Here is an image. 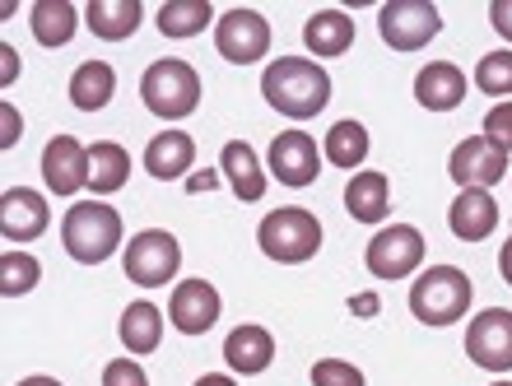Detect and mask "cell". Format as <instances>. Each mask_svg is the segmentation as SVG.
Here are the masks:
<instances>
[{
    "instance_id": "obj_41",
    "label": "cell",
    "mask_w": 512,
    "mask_h": 386,
    "mask_svg": "<svg viewBox=\"0 0 512 386\" xmlns=\"http://www.w3.org/2000/svg\"><path fill=\"white\" fill-rule=\"evenodd\" d=\"M191 386H238V382H233L229 373H205V377H196Z\"/></svg>"
},
{
    "instance_id": "obj_39",
    "label": "cell",
    "mask_w": 512,
    "mask_h": 386,
    "mask_svg": "<svg viewBox=\"0 0 512 386\" xmlns=\"http://www.w3.org/2000/svg\"><path fill=\"white\" fill-rule=\"evenodd\" d=\"M499 275H503V284L512 289V233H508V242L499 247Z\"/></svg>"
},
{
    "instance_id": "obj_42",
    "label": "cell",
    "mask_w": 512,
    "mask_h": 386,
    "mask_svg": "<svg viewBox=\"0 0 512 386\" xmlns=\"http://www.w3.org/2000/svg\"><path fill=\"white\" fill-rule=\"evenodd\" d=\"M14 386H61V382L47 377V373H33V377H24V382H14Z\"/></svg>"
},
{
    "instance_id": "obj_18",
    "label": "cell",
    "mask_w": 512,
    "mask_h": 386,
    "mask_svg": "<svg viewBox=\"0 0 512 386\" xmlns=\"http://www.w3.org/2000/svg\"><path fill=\"white\" fill-rule=\"evenodd\" d=\"M447 224H452V238L485 242L499 228V200H494V191H457L452 210H447Z\"/></svg>"
},
{
    "instance_id": "obj_12",
    "label": "cell",
    "mask_w": 512,
    "mask_h": 386,
    "mask_svg": "<svg viewBox=\"0 0 512 386\" xmlns=\"http://www.w3.org/2000/svg\"><path fill=\"white\" fill-rule=\"evenodd\" d=\"M266 173L275 177L280 187H312L317 173H322V145H317L308 131H280L270 140Z\"/></svg>"
},
{
    "instance_id": "obj_38",
    "label": "cell",
    "mask_w": 512,
    "mask_h": 386,
    "mask_svg": "<svg viewBox=\"0 0 512 386\" xmlns=\"http://www.w3.org/2000/svg\"><path fill=\"white\" fill-rule=\"evenodd\" d=\"M0 70H5V75H0V84L10 89V84L19 80V56H14V47H10V42L0 47Z\"/></svg>"
},
{
    "instance_id": "obj_14",
    "label": "cell",
    "mask_w": 512,
    "mask_h": 386,
    "mask_svg": "<svg viewBox=\"0 0 512 386\" xmlns=\"http://www.w3.org/2000/svg\"><path fill=\"white\" fill-rule=\"evenodd\" d=\"M219 307L224 303L210 280H182L173 284V298H168V321L182 335H205L219 321Z\"/></svg>"
},
{
    "instance_id": "obj_31",
    "label": "cell",
    "mask_w": 512,
    "mask_h": 386,
    "mask_svg": "<svg viewBox=\"0 0 512 386\" xmlns=\"http://www.w3.org/2000/svg\"><path fill=\"white\" fill-rule=\"evenodd\" d=\"M475 89L499 103H512V47H499V52H485L480 66H475Z\"/></svg>"
},
{
    "instance_id": "obj_2",
    "label": "cell",
    "mask_w": 512,
    "mask_h": 386,
    "mask_svg": "<svg viewBox=\"0 0 512 386\" xmlns=\"http://www.w3.org/2000/svg\"><path fill=\"white\" fill-rule=\"evenodd\" d=\"M322 219L303 205H280V210H270L261 224H256V247L266 261L275 266H303L312 256L322 252Z\"/></svg>"
},
{
    "instance_id": "obj_36",
    "label": "cell",
    "mask_w": 512,
    "mask_h": 386,
    "mask_svg": "<svg viewBox=\"0 0 512 386\" xmlns=\"http://www.w3.org/2000/svg\"><path fill=\"white\" fill-rule=\"evenodd\" d=\"M0 117H5V135H0V149H14V140H19V107H14V103H0Z\"/></svg>"
},
{
    "instance_id": "obj_34",
    "label": "cell",
    "mask_w": 512,
    "mask_h": 386,
    "mask_svg": "<svg viewBox=\"0 0 512 386\" xmlns=\"http://www.w3.org/2000/svg\"><path fill=\"white\" fill-rule=\"evenodd\" d=\"M103 386H149L145 368H140V359H112L108 368H103Z\"/></svg>"
},
{
    "instance_id": "obj_32",
    "label": "cell",
    "mask_w": 512,
    "mask_h": 386,
    "mask_svg": "<svg viewBox=\"0 0 512 386\" xmlns=\"http://www.w3.org/2000/svg\"><path fill=\"white\" fill-rule=\"evenodd\" d=\"M312 386H368V377L350 359H317L312 363Z\"/></svg>"
},
{
    "instance_id": "obj_22",
    "label": "cell",
    "mask_w": 512,
    "mask_h": 386,
    "mask_svg": "<svg viewBox=\"0 0 512 386\" xmlns=\"http://www.w3.org/2000/svg\"><path fill=\"white\" fill-rule=\"evenodd\" d=\"M84 24L94 28V38L103 42H126L135 28L145 24V5L140 0H89Z\"/></svg>"
},
{
    "instance_id": "obj_7",
    "label": "cell",
    "mask_w": 512,
    "mask_h": 386,
    "mask_svg": "<svg viewBox=\"0 0 512 386\" xmlns=\"http://www.w3.org/2000/svg\"><path fill=\"white\" fill-rule=\"evenodd\" d=\"M378 33L391 52H419L443 33V14L433 0H387L378 14Z\"/></svg>"
},
{
    "instance_id": "obj_44",
    "label": "cell",
    "mask_w": 512,
    "mask_h": 386,
    "mask_svg": "<svg viewBox=\"0 0 512 386\" xmlns=\"http://www.w3.org/2000/svg\"><path fill=\"white\" fill-rule=\"evenodd\" d=\"M508 182H512V173H508ZM508 191H512V187H508Z\"/></svg>"
},
{
    "instance_id": "obj_27",
    "label": "cell",
    "mask_w": 512,
    "mask_h": 386,
    "mask_svg": "<svg viewBox=\"0 0 512 386\" xmlns=\"http://www.w3.org/2000/svg\"><path fill=\"white\" fill-rule=\"evenodd\" d=\"M219 163H224V177H229V187H233L238 200H261L266 196V168H261V159L252 154L247 140H229Z\"/></svg>"
},
{
    "instance_id": "obj_11",
    "label": "cell",
    "mask_w": 512,
    "mask_h": 386,
    "mask_svg": "<svg viewBox=\"0 0 512 386\" xmlns=\"http://www.w3.org/2000/svg\"><path fill=\"white\" fill-rule=\"evenodd\" d=\"M89 177H94V154L89 145H80L75 135H52L47 149H42V182L52 196H80L89 191Z\"/></svg>"
},
{
    "instance_id": "obj_5",
    "label": "cell",
    "mask_w": 512,
    "mask_h": 386,
    "mask_svg": "<svg viewBox=\"0 0 512 386\" xmlns=\"http://www.w3.org/2000/svg\"><path fill=\"white\" fill-rule=\"evenodd\" d=\"M140 98H145V107L154 117L173 126V121L191 117V112L201 107V75H196V66H187V61L163 56V61H154V66L145 70Z\"/></svg>"
},
{
    "instance_id": "obj_6",
    "label": "cell",
    "mask_w": 512,
    "mask_h": 386,
    "mask_svg": "<svg viewBox=\"0 0 512 386\" xmlns=\"http://www.w3.org/2000/svg\"><path fill=\"white\" fill-rule=\"evenodd\" d=\"M122 270L135 289H163L182 270V242L163 228H140L122 252Z\"/></svg>"
},
{
    "instance_id": "obj_33",
    "label": "cell",
    "mask_w": 512,
    "mask_h": 386,
    "mask_svg": "<svg viewBox=\"0 0 512 386\" xmlns=\"http://www.w3.org/2000/svg\"><path fill=\"white\" fill-rule=\"evenodd\" d=\"M489 145H499L503 154H512V103H494L485 112V131H480Z\"/></svg>"
},
{
    "instance_id": "obj_37",
    "label": "cell",
    "mask_w": 512,
    "mask_h": 386,
    "mask_svg": "<svg viewBox=\"0 0 512 386\" xmlns=\"http://www.w3.org/2000/svg\"><path fill=\"white\" fill-rule=\"evenodd\" d=\"M215 187H219V173H215V168H196V173L187 177V191H191V196H201V191H215Z\"/></svg>"
},
{
    "instance_id": "obj_30",
    "label": "cell",
    "mask_w": 512,
    "mask_h": 386,
    "mask_svg": "<svg viewBox=\"0 0 512 386\" xmlns=\"http://www.w3.org/2000/svg\"><path fill=\"white\" fill-rule=\"evenodd\" d=\"M38 284H42L38 256L19 252V247H10V252L0 256V293H5V298H24V293H33Z\"/></svg>"
},
{
    "instance_id": "obj_29",
    "label": "cell",
    "mask_w": 512,
    "mask_h": 386,
    "mask_svg": "<svg viewBox=\"0 0 512 386\" xmlns=\"http://www.w3.org/2000/svg\"><path fill=\"white\" fill-rule=\"evenodd\" d=\"M89 154H94V177H89L94 200L112 196V191H122L126 177H131V154H126L117 140H98V145H89Z\"/></svg>"
},
{
    "instance_id": "obj_24",
    "label": "cell",
    "mask_w": 512,
    "mask_h": 386,
    "mask_svg": "<svg viewBox=\"0 0 512 386\" xmlns=\"http://www.w3.org/2000/svg\"><path fill=\"white\" fill-rule=\"evenodd\" d=\"M117 335H122V345L131 359H145V354H154V349L163 345V312L154 303H145V298H135L122 312Z\"/></svg>"
},
{
    "instance_id": "obj_28",
    "label": "cell",
    "mask_w": 512,
    "mask_h": 386,
    "mask_svg": "<svg viewBox=\"0 0 512 386\" xmlns=\"http://www.w3.org/2000/svg\"><path fill=\"white\" fill-rule=\"evenodd\" d=\"M210 19H215L210 0H163L159 14H154L163 38H196L210 28Z\"/></svg>"
},
{
    "instance_id": "obj_8",
    "label": "cell",
    "mask_w": 512,
    "mask_h": 386,
    "mask_svg": "<svg viewBox=\"0 0 512 386\" xmlns=\"http://www.w3.org/2000/svg\"><path fill=\"white\" fill-rule=\"evenodd\" d=\"M364 266L373 270V280H410L424 266V233L415 224L378 228L364 252Z\"/></svg>"
},
{
    "instance_id": "obj_40",
    "label": "cell",
    "mask_w": 512,
    "mask_h": 386,
    "mask_svg": "<svg viewBox=\"0 0 512 386\" xmlns=\"http://www.w3.org/2000/svg\"><path fill=\"white\" fill-rule=\"evenodd\" d=\"M350 312H364V317H373V312H378V298H373V293H354V298H350Z\"/></svg>"
},
{
    "instance_id": "obj_10",
    "label": "cell",
    "mask_w": 512,
    "mask_h": 386,
    "mask_svg": "<svg viewBox=\"0 0 512 386\" xmlns=\"http://www.w3.org/2000/svg\"><path fill=\"white\" fill-rule=\"evenodd\" d=\"M466 354L485 373H512V312L508 307H480L466 326Z\"/></svg>"
},
{
    "instance_id": "obj_26",
    "label": "cell",
    "mask_w": 512,
    "mask_h": 386,
    "mask_svg": "<svg viewBox=\"0 0 512 386\" xmlns=\"http://www.w3.org/2000/svg\"><path fill=\"white\" fill-rule=\"evenodd\" d=\"M70 103L80 107V112H103L117 94V70L108 61H84L75 75H70Z\"/></svg>"
},
{
    "instance_id": "obj_9",
    "label": "cell",
    "mask_w": 512,
    "mask_h": 386,
    "mask_svg": "<svg viewBox=\"0 0 512 386\" xmlns=\"http://www.w3.org/2000/svg\"><path fill=\"white\" fill-rule=\"evenodd\" d=\"M215 52L229 66H256L270 52V19L261 10H224L215 19Z\"/></svg>"
},
{
    "instance_id": "obj_20",
    "label": "cell",
    "mask_w": 512,
    "mask_h": 386,
    "mask_svg": "<svg viewBox=\"0 0 512 386\" xmlns=\"http://www.w3.org/2000/svg\"><path fill=\"white\" fill-rule=\"evenodd\" d=\"M345 210H350L354 224H382V219L391 214V182H387V173H373V168L354 173L350 182H345Z\"/></svg>"
},
{
    "instance_id": "obj_25",
    "label": "cell",
    "mask_w": 512,
    "mask_h": 386,
    "mask_svg": "<svg viewBox=\"0 0 512 386\" xmlns=\"http://www.w3.org/2000/svg\"><path fill=\"white\" fill-rule=\"evenodd\" d=\"M322 154L331 168H345V173H364V159H368V126L364 121H336L322 140Z\"/></svg>"
},
{
    "instance_id": "obj_23",
    "label": "cell",
    "mask_w": 512,
    "mask_h": 386,
    "mask_svg": "<svg viewBox=\"0 0 512 386\" xmlns=\"http://www.w3.org/2000/svg\"><path fill=\"white\" fill-rule=\"evenodd\" d=\"M28 28H33V38H38L47 52H56V47L75 42L80 10H75L70 0H33V10H28Z\"/></svg>"
},
{
    "instance_id": "obj_3",
    "label": "cell",
    "mask_w": 512,
    "mask_h": 386,
    "mask_svg": "<svg viewBox=\"0 0 512 386\" xmlns=\"http://www.w3.org/2000/svg\"><path fill=\"white\" fill-rule=\"evenodd\" d=\"M61 242H66L70 261L103 266L122 247V214L112 210L108 200H75L61 219Z\"/></svg>"
},
{
    "instance_id": "obj_15",
    "label": "cell",
    "mask_w": 512,
    "mask_h": 386,
    "mask_svg": "<svg viewBox=\"0 0 512 386\" xmlns=\"http://www.w3.org/2000/svg\"><path fill=\"white\" fill-rule=\"evenodd\" d=\"M47 224H52V210H47V196H42V191L10 187L5 196H0V233H5L10 247L42 238Z\"/></svg>"
},
{
    "instance_id": "obj_1",
    "label": "cell",
    "mask_w": 512,
    "mask_h": 386,
    "mask_svg": "<svg viewBox=\"0 0 512 386\" xmlns=\"http://www.w3.org/2000/svg\"><path fill=\"white\" fill-rule=\"evenodd\" d=\"M261 98L280 117L312 121V117H322L326 103H331V75L312 56H280L261 75Z\"/></svg>"
},
{
    "instance_id": "obj_45",
    "label": "cell",
    "mask_w": 512,
    "mask_h": 386,
    "mask_svg": "<svg viewBox=\"0 0 512 386\" xmlns=\"http://www.w3.org/2000/svg\"><path fill=\"white\" fill-rule=\"evenodd\" d=\"M508 224H512V219H508Z\"/></svg>"
},
{
    "instance_id": "obj_16",
    "label": "cell",
    "mask_w": 512,
    "mask_h": 386,
    "mask_svg": "<svg viewBox=\"0 0 512 386\" xmlns=\"http://www.w3.org/2000/svg\"><path fill=\"white\" fill-rule=\"evenodd\" d=\"M145 173L154 182H182V177H191L196 173V140L187 131H177V126L159 131L145 145Z\"/></svg>"
},
{
    "instance_id": "obj_21",
    "label": "cell",
    "mask_w": 512,
    "mask_h": 386,
    "mask_svg": "<svg viewBox=\"0 0 512 386\" xmlns=\"http://www.w3.org/2000/svg\"><path fill=\"white\" fill-rule=\"evenodd\" d=\"M303 42H308V52L317 61H336L354 47V19L345 10H317L303 24Z\"/></svg>"
},
{
    "instance_id": "obj_13",
    "label": "cell",
    "mask_w": 512,
    "mask_h": 386,
    "mask_svg": "<svg viewBox=\"0 0 512 386\" xmlns=\"http://www.w3.org/2000/svg\"><path fill=\"white\" fill-rule=\"evenodd\" d=\"M447 177H452L461 191H489L508 177V154H503L499 145H489L485 135H466V140L452 149V159H447Z\"/></svg>"
},
{
    "instance_id": "obj_4",
    "label": "cell",
    "mask_w": 512,
    "mask_h": 386,
    "mask_svg": "<svg viewBox=\"0 0 512 386\" xmlns=\"http://www.w3.org/2000/svg\"><path fill=\"white\" fill-rule=\"evenodd\" d=\"M475 284L457 266H429L410 289V312L419 326H457L471 312Z\"/></svg>"
},
{
    "instance_id": "obj_17",
    "label": "cell",
    "mask_w": 512,
    "mask_h": 386,
    "mask_svg": "<svg viewBox=\"0 0 512 386\" xmlns=\"http://www.w3.org/2000/svg\"><path fill=\"white\" fill-rule=\"evenodd\" d=\"M466 75L452 61H429V66L415 75V103L424 112H452V107L466 103Z\"/></svg>"
},
{
    "instance_id": "obj_35",
    "label": "cell",
    "mask_w": 512,
    "mask_h": 386,
    "mask_svg": "<svg viewBox=\"0 0 512 386\" xmlns=\"http://www.w3.org/2000/svg\"><path fill=\"white\" fill-rule=\"evenodd\" d=\"M489 24H494V33L512 47V0H494V5H489Z\"/></svg>"
},
{
    "instance_id": "obj_19",
    "label": "cell",
    "mask_w": 512,
    "mask_h": 386,
    "mask_svg": "<svg viewBox=\"0 0 512 386\" xmlns=\"http://www.w3.org/2000/svg\"><path fill=\"white\" fill-rule=\"evenodd\" d=\"M270 359H275V335H270L266 326L243 321V326H233L229 340H224V363H229V373L256 377L270 368Z\"/></svg>"
},
{
    "instance_id": "obj_43",
    "label": "cell",
    "mask_w": 512,
    "mask_h": 386,
    "mask_svg": "<svg viewBox=\"0 0 512 386\" xmlns=\"http://www.w3.org/2000/svg\"><path fill=\"white\" fill-rule=\"evenodd\" d=\"M489 386H512V377H499V382H489Z\"/></svg>"
}]
</instances>
